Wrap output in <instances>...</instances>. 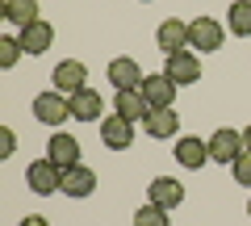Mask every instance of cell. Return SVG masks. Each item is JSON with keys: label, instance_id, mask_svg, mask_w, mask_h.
<instances>
[{"label": "cell", "instance_id": "cell-6", "mask_svg": "<svg viewBox=\"0 0 251 226\" xmlns=\"http://www.w3.org/2000/svg\"><path fill=\"white\" fill-rule=\"evenodd\" d=\"M163 75H168V80H176L180 88H184V84H197V80H201V59H197L193 50H176V54H168Z\"/></svg>", "mask_w": 251, "mask_h": 226}, {"label": "cell", "instance_id": "cell-14", "mask_svg": "<svg viewBox=\"0 0 251 226\" xmlns=\"http://www.w3.org/2000/svg\"><path fill=\"white\" fill-rule=\"evenodd\" d=\"M67 100H72V118L75 122H100V113H105V100H100L97 88H80Z\"/></svg>", "mask_w": 251, "mask_h": 226}, {"label": "cell", "instance_id": "cell-22", "mask_svg": "<svg viewBox=\"0 0 251 226\" xmlns=\"http://www.w3.org/2000/svg\"><path fill=\"white\" fill-rule=\"evenodd\" d=\"M134 226H168V209H159V205L147 201V205L134 214Z\"/></svg>", "mask_w": 251, "mask_h": 226}, {"label": "cell", "instance_id": "cell-5", "mask_svg": "<svg viewBox=\"0 0 251 226\" xmlns=\"http://www.w3.org/2000/svg\"><path fill=\"white\" fill-rule=\"evenodd\" d=\"M100 138H105L109 151H126V147H134V122L122 118V113H105L100 118Z\"/></svg>", "mask_w": 251, "mask_h": 226}, {"label": "cell", "instance_id": "cell-27", "mask_svg": "<svg viewBox=\"0 0 251 226\" xmlns=\"http://www.w3.org/2000/svg\"><path fill=\"white\" fill-rule=\"evenodd\" d=\"M247 214H251V197H247Z\"/></svg>", "mask_w": 251, "mask_h": 226}, {"label": "cell", "instance_id": "cell-25", "mask_svg": "<svg viewBox=\"0 0 251 226\" xmlns=\"http://www.w3.org/2000/svg\"><path fill=\"white\" fill-rule=\"evenodd\" d=\"M17 226H50V222H46V218H38V214H34V218H21Z\"/></svg>", "mask_w": 251, "mask_h": 226}, {"label": "cell", "instance_id": "cell-7", "mask_svg": "<svg viewBox=\"0 0 251 226\" xmlns=\"http://www.w3.org/2000/svg\"><path fill=\"white\" fill-rule=\"evenodd\" d=\"M50 80H54V88H59L63 97H75L80 88H88V84H84L88 80V67H84L80 59H63V63L50 72Z\"/></svg>", "mask_w": 251, "mask_h": 226}, {"label": "cell", "instance_id": "cell-20", "mask_svg": "<svg viewBox=\"0 0 251 226\" xmlns=\"http://www.w3.org/2000/svg\"><path fill=\"white\" fill-rule=\"evenodd\" d=\"M226 29H230L234 38H251V0H234V4H230Z\"/></svg>", "mask_w": 251, "mask_h": 226}, {"label": "cell", "instance_id": "cell-4", "mask_svg": "<svg viewBox=\"0 0 251 226\" xmlns=\"http://www.w3.org/2000/svg\"><path fill=\"white\" fill-rule=\"evenodd\" d=\"M25 184L38 193V197H50V193H63V168H54L50 159H38L25 168Z\"/></svg>", "mask_w": 251, "mask_h": 226}, {"label": "cell", "instance_id": "cell-23", "mask_svg": "<svg viewBox=\"0 0 251 226\" xmlns=\"http://www.w3.org/2000/svg\"><path fill=\"white\" fill-rule=\"evenodd\" d=\"M230 172H234V184H243V189H251V151H243L239 159L230 163Z\"/></svg>", "mask_w": 251, "mask_h": 226}, {"label": "cell", "instance_id": "cell-8", "mask_svg": "<svg viewBox=\"0 0 251 226\" xmlns=\"http://www.w3.org/2000/svg\"><path fill=\"white\" fill-rule=\"evenodd\" d=\"M147 201L172 214V209H176L180 201H184V184H180V180H172V176H155V180L147 184Z\"/></svg>", "mask_w": 251, "mask_h": 226}, {"label": "cell", "instance_id": "cell-1", "mask_svg": "<svg viewBox=\"0 0 251 226\" xmlns=\"http://www.w3.org/2000/svg\"><path fill=\"white\" fill-rule=\"evenodd\" d=\"M222 42H226V29L214 17H193L188 21V46L193 50L209 54V50H222Z\"/></svg>", "mask_w": 251, "mask_h": 226}, {"label": "cell", "instance_id": "cell-26", "mask_svg": "<svg viewBox=\"0 0 251 226\" xmlns=\"http://www.w3.org/2000/svg\"><path fill=\"white\" fill-rule=\"evenodd\" d=\"M243 143H247V151H251V126H247V130H243Z\"/></svg>", "mask_w": 251, "mask_h": 226}, {"label": "cell", "instance_id": "cell-15", "mask_svg": "<svg viewBox=\"0 0 251 226\" xmlns=\"http://www.w3.org/2000/svg\"><path fill=\"white\" fill-rule=\"evenodd\" d=\"M63 193H67V197H92V193H97V172L84 168V163L67 168V172H63Z\"/></svg>", "mask_w": 251, "mask_h": 226}, {"label": "cell", "instance_id": "cell-2", "mask_svg": "<svg viewBox=\"0 0 251 226\" xmlns=\"http://www.w3.org/2000/svg\"><path fill=\"white\" fill-rule=\"evenodd\" d=\"M205 143H209V159H214V163H226V168H230V163L239 159L243 151H247V143H243V134H239V130H230V126L214 130V134H209Z\"/></svg>", "mask_w": 251, "mask_h": 226}, {"label": "cell", "instance_id": "cell-18", "mask_svg": "<svg viewBox=\"0 0 251 226\" xmlns=\"http://www.w3.org/2000/svg\"><path fill=\"white\" fill-rule=\"evenodd\" d=\"M50 42H54V29H50V21H42V17H38L34 25L21 29V46H25V54H46Z\"/></svg>", "mask_w": 251, "mask_h": 226}, {"label": "cell", "instance_id": "cell-16", "mask_svg": "<svg viewBox=\"0 0 251 226\" xmlns=\"http://www.w3.org/2000/svg\"><path fill=\"white\" fill-rule=\"evenodd\" d=\"M176 163L188 168V172L205 168L209 163V143H201V138H176Z\"/></svg>", "mask_w": 251, "mask_h": 226}, {"label": "cell", "instance_id": "cell-24", "mask_svg": "<svg viewBox=\"0 0 251 226\" xmlns=\"http://www.w3.org/2000/svg\"><path fill=\"white\" fill-rule=\"evenodd\" d=\"M13 151H17V130H13V126H4V130H0V155L9 159Z\"/></svg>", "mask_w": 251, "mask_h": 226}, {"label": "cell", "instance_id": "cell-21", "mask_svg": "<svg viewBox=\"0 0 251 226\" xmlns=\"http://www.w3.org/2000/svg\"><path fill=\"white\" fill-rule=\"evenodd\" d=\"M21 54H25L21 38H0V67H17Z\"/></svg>", "mask_w": 251, "mask_h": 226}, {"label": "cell", "instance_id": "cell-12", "mask_svg": "<svg viewBox=\"0 0 251 226\" xmlns=\"http://www.w3.org/2000/svg\"><path fill=\"white\" fill-rule=\"evenodd\" d=\"M113 113H122V118H130V122H143L147 113H151V105H147L143 88H117V97H113Z\"/></svg>", "mask_w": 251, "mask_h": 226}, {"label": "cell", "instance_id": "cell-13", "mask_svg": "<svg viewBox=\"0 0 251 226\" xmlns=\"http://www.w3.org/2000/svg\"><path fill=\"white\" fill-rule=\"evenodd\" d=\"M143 130L151 138H176L180 134V113L176 109H151L143 118Z\"/></svg>", "mask_w": 251, "mask_h": 226}, {"label": "cell", "instance_id": "cell-28", "mask_svg": "<svg viewBox=\"0 0 251 226\" xmlns=\"http://www.w3.org/2000/svg\"><path fill=\"white\" fill-rule=\"evenodd\" d=\"M143 4H151V0H143Z\"/></svg>", "mask_w": 251, "mask_h": 226}, {"label": "cell", "instance_id": "cell-17", "mask_svg": "<svg viewBox=\"0 0 251 226\" xmlns=\"http://www.w3.org/2000/svg\"><path fill=\"white\" fill-rule=\"evenodd\" d=\"M109 80H113V88H143V80H147V72L134 63V59H113L109 63Z\"/></svg>", "mask_w": 251, "mask_h": 226}, {"label": "cell", "instance_id": "cell-19", "mask_svg": "<svg viewBox=\"0 0 251 226\" xmlns=\"http://www.w3.org/2000/svg\"><path fill=\"white\" fill-rule=\"evenodd\" d=\"M0 13H4V17L13 21V25H34L38 21V0H4V4H0Z\"/></svg>", "mask_w": 251, "mask_h": 226}, {"label": "cell", "instance_id": "cell-9", "mask_svg": "<svg viewBox=\"0 0 251 226\" xmlns=\"http://www.w3.org/2000/svg\"><path fill=\"white\" fill-rule=\"evenodd\" d=\"M176 88H180V84L168 80L163 72L143 80V97H147V105H151V109H172V105H176Z\"/></svg>", "mask_w": 251, "mask_h": 226}, {"label": "cell", "instance_id": "cell-3", "mask_svg": "<svg viewBox=\"0 0 251 226\" xmlns=\"http://www.w3.org/2000/svg\"><path fill=\"white\" fill-rule=\"evenodd\" d=\"M34 118H38V122H46V126H63V122L72 118V100L63 97L59 88L38 92V97H34Z\"/></svg>", "mask_w": 251, "mask_h": 226}, {"label": "cell", "instance_id": "cell-11", "mask_svg": "<svg viewBox=\"0 0 251 226\" xmlns=\"http://www.w3.org/2000/svg\"><path fill=\"white\" fill-rule=\"evenodd\" d=\"M46 159H50L54 168H63V172H67V168H75V163H80V143H75L72 134H54L50 143H46Z\"/></svg>", "mask_w": 251, "mask_h": 226}, {"label": "cell", "instance_id": "cell-10", "mask_svg": "<svg viewBox=\"0 0 251 226\" xmlns=\"http://www.w3.org/2000/svg\"><path fill=\"white\" fill-rule=\"evenodd\" d=\"M155 42H159L163 54H176V50H188V21H159V29H155Z\"/></svg>", "mask_w": 251, "mask_h": 226}]
</instances>
